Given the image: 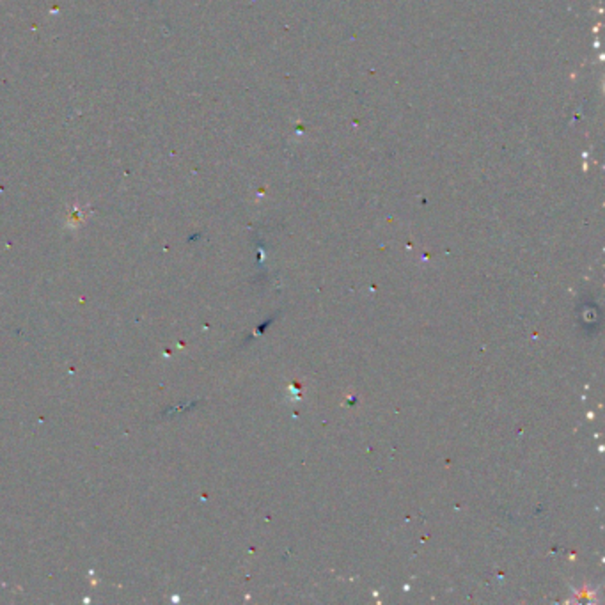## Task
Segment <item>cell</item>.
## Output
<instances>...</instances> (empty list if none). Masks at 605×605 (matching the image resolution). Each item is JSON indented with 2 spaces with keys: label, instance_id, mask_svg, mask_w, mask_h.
I'll return each instance as SVG.
<instances>
[]
</instances>
